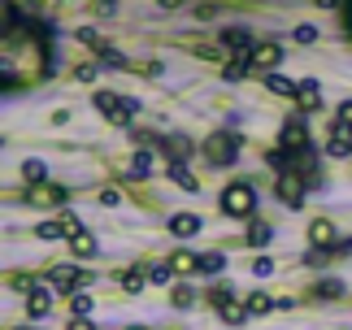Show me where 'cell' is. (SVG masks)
<instances>
[{
	"mask_svg": "<svg viewBox=\"0 0 352 330\" xmlns=\"http://www.w3.org/2000/svg\"><path fill=\"white\" fill-rule=\"evenodd\" d=\"M348 31H352V0H348Z\"/></svg>",
	"mask_w": 352,
	"mask_h": 330,
	"instance_id": "42",
	"label": "cell"
},
{
	"mask_svg": "<svg viewBox=\"0 0 352 330\" xmlns=\"http://www.w3.org/2000/svg\"><path fill=\"white\" fill-rule=\"evenodd\" d=\"M170 278H174V265H170V261H157V265H148V283L166 287Z\"/></svg>",
	"mask_w": 352,
	"mask_h": 330,
	"instance_id": "18",
	"label": "cell"
},
{
	"mask_svg": "<svg viewBox=\"0 0 352 330\" xmlns=\"http://www.w3.org/2000/svg\"><path fill=\"white\" fill-rule=\"evenodd\" d=\"M153 174V153H135L131 157V178H148Z\"/></svg>",
	"mask_w": 352,
	"mask_h": 330,
	"instance_id": "20",
	"label": "cell"
},
{
	"mask_svg": "<svg viewBox=\"0 0 352 330\" xmlns=\"http://www.w3.org/2000/svg\"><path fill=\"white\" fill-rule=\"evenodd\" d=\"M35 235H39V239H61V235H65V230H61V217H57V222H39Z\"/></svg>",
	"mask_w": 352,
	"mask_h": 330,
	"instance_id": "31",
	"label": "cell"
},
{
	"mask_svg": "<svg viewBox=\"0 0 352 330\" xmlns=\"http://www.w3.org/2000/svg\"><path fill=\"white\" fill-rule=\"evenodd\" d=\"M61 230H65V235H78V230H83V217H74V213H61Z\"/></svg>",
	"mask_w": 352,
	"mask_h": 330,
	"instance_id": "33",
	"label": "cell"
},
{
	"mask_svg": "<svg viewBox=\"0 0 352 330\" xmlns=\"http://www.w3.org/2000/svg\"><path fill=\"white\" fill-rule=\"evenodd\" d=\"M157 5H161V9H174V5H183V0H157Z\"/></svg>",
	"mask_w": 352,
	"mask_h": 330,
	"instance_id": "41",
	"label": "cell"
},
{
	"mask_svg": "<svg viewBox=\"0 0 352 330\" xmlns=\"http://www.w3.org/2000/svg\"><path fill=\"white\" fill-rule=\"evenodd\" d=\"M170 178H174V183H179V191H200V187H196V178H192V174H187V170H183V165H179V161H174V165H170Z\"/></svg>",
	"mask_w": 352,
	"mask_h": 330,
	"instance_id": "21",
	"label": "cell"
},
{
	"mask_svg": "<svg viewBox=\"0 0 352 330\" xmlns=\"http://www.w3.org/2000/svg\"><path fill=\"white\" fill-rule=\"evenodd\" d=\"M144 278H148L144 270H126V274H122V287H126V292L135 296V292H140V287H144Z\"/></svg>",
	"mask_w": 352,
	"mask_h": 330,
	"instance_id": "27",
	"label": "cell"
},
{
	"mask_svg": "<svg viewBox=\"0 0 352 330\" xmlns=\"http://www.w3.org/2000/svg\"><path fill=\"white\" fill-rule=\"evenodd\" d=\"M91 104H96L113 126H126L131 113H140V100H131V96L122 100V96H113V91H96V96H91Z\"/></svg>",
	"mask_w": 352,
	"mask_h": 330,
	"instance_id": "1",
	"label": "cell"
},
{
	"mask_svg": "<svg viewBox=\"0 0 352 330\" xmlns=\"http://www.w3.org/2000/svg\"><path fill=\"white\" fill-rule=\"evenodd\" d=\"M166 148H170V157H174V161H183L187 153H192V144H187L183 135H174V140H166Z\"/></svg>",
	"mask_w": 352,
	"mask_h": 330,
	"instance_id": "28",
	"label": "cell"
},
{
	"mask_svg": "<svg viewBox=\"0 0 352 330\" xmlns=\"http://www.w3.org/2000/svg\"><path fill=\"white\" fill-rule=\"evenodd\" d=\"M205 157L213 161V165H231L235 157H239V140L231 131H218V135H209L205 140Z\"/></svg>",
	"mask_w": 352,
	"mask_h": 330,
	"instance_id": "4",
	"label": "cell"
},
{
	"mask_svg": "<svg viewBox=\"0 0 352 330\" xmlns=\"http://www.w3.org/2000/svg\"><path fill=\"white\" fill-rule=\"evenodd\" d=\"M248 309H252V318H261V313L274 309V300H270L265 292H252V296H248Z\"/></svg>",
	"mask_w": 352,
	"mask_h": 330,
	"instance_id": "23",
	"label": "cell"
},
{
	"mask_svg": "<svg viewBox=\"0 0 352 330\" xmlns=\"http://www.w3.org/2000/svg\"><path fill=\"white\" fill-rule=\"evenodd\" d=\"M252 274H256V278H270V274H274V261H270V256H256L252 261Z\"/></svg>",
	"mask_w": 352,
	"mask_h": 330,
	"instance_id": "34",
	"label": "cell"
},
{
	"mask_svg": "<svg viewBox=\"0 0 352 330\" xmlns=\"http://www.w3.org/2000/svg\"><path fill=\"white\" fill-rule=\"evenodd\" d=\"M70 248H74V256H96V239H91L87 230H78V235L70 239Z\"/></svg>",
	"mask_w": 352,
	"mask_h": 330,
	"instance_id": "19",
	"label": "cell"
},
{
	"mask_svg": "<svg viewBox=\"0 0 352 330\" xmlns=\"http://www.w3.org/2000/svg\"><path fill=\"white\" fill-rule=\"evenodd\" d=\"M52 309V287H31V292H26V313H31V318H44V313Z\"/></svg>",
	"mask_w": 352,
	"mask_h": 330,
	"instance_id": "12",
	"label": "cell"
},
{
	"mask_svg": "<svg viewBox=\"0 0 352 330\" xmlns=\"http://www.w3.org/2000/svg\"><path fill=\"white\" fill-rule=\"evenodd\" d=\"M78 44H87V48H96V52H100V48H104V39L91 31V26H78Z\"/></svg>",
	"mask_w": 352,
	"mask_h": 330,
	"instance_id": "30",
	"label": "cell"
},
{
	"mask_svg": "<svg viewBox=\"0 0 352 330\" xmlns=\"http://www.w3.org/2000/svg\"><path fill=\"white\" fill-rule=\"evenodd\" d=\"M218 318H222L226 326H243V322L252 318V309H248V300H235V296H231V300L218 309Z\"/></svg>",
	"mask_w": 352,
	"mask_h": 330,
	"instance_id": "13",
	"label": "cell"
},
{
	"mask_svg": "<svg viewBox=\"0 0 352 330\" xmlns=\"http://www.w3.org/2000/svg\"><path fill=\"white\" fill-rule=\"evenodd\" d=\"M278 148H283V153H305V148H309V126H305V118H287V122H283Z\"/></svg>",
	"mask_w": 352,
	"mask_h": 330,
	"instance_id": "6",
	"label": "cell"
},
{
	"mask_svg": "<svg viewBox=\"0 0 352 330\" xmlns=\"http://www.w3.org/2000/svg\"><path fill=\"white\" fill-rule=\"evenodd\" d=\"M222 213L226 217H252V209H256V191H252V183H231L222 191Z\"/></svg>",
	"mask_w": 352,
	"mask_h": 330,
	"instance_id": "2",
	"label": "cell"
},
{
	"mask_svg": "<svg viewBox=\"0 0 352 330\" xmlns=\"http://www.w3.org/2000/svg\"><path fill=\"white\" fill-rule=\"evenodd\" d=\"M318 5H335V0H318Z\"/></svg>",
	"mask_w": 352,
	"mask_h": 330,
	"instance_id": "44",
	"label": "cell"
},
{
	"mask_svg": "<svg viewBox=\"0 0 352 330\" xmlns=\"http://www.w3.org/2000/svg\"><path fill=\"white\" fill-rule=\"evenodd\" d=\"M196 230H200V217H196V213H174V217H170V235L192 239Z\"/></svg>",
	"mask_w": 352,
	"mask_h": 330,
	"instance_id": "15",
	"label": "cell"
},
{
	"mask_svg": "<svg viewBox=\"0 0 352 330\" xmlns=\"http://www.w3.org/2000/svg\"><path fill=\"white\" fill-rule=\"evenodd\" d=\"M65 196H70V191L57 187V183H31L22 191V204L26 209H57V204H65Z\"/></svg>",
	"mask_w": 352,
	"mask_h": 330,
	"instance_id": "3",
	"label": "cell"
},
{
	"mask_svg": "<svg viewBox=\"0 0 352 330\" xmlns=\"http://www.w3.org/2000/svg\"><path fill=\"white\" fill-rule=\"evenodd\" d=\"M48 287L52 292H78V287H87V274L70 270V265H57V270H48Z\"/></svg>",
	"mask_w": 352,
	"mask_h": 330,
	"instance_id": "8",
	"label": "cell"
},
{
	"mask_svg": "<svg viewBox=\"0 0 352 330\" xmlns=\"http://www.w3.org/2000/svg\"><path fill=\"white\" fill-rule=\"evenodd\" d=\"M335 239H340V230H335V222H331V217H314V222H309V243H314V248H322V252H331V248H335Z\"/></svg>",
	"mask_w": 352,
	"mask_h": 330,
	"instance_id": "9",
	"label": "cell"
},
{
	"mask_svg": "<svg viewBox=\"0 0 352 330\" xmlns=\"http://www.w3.org/2000/svg\"><path fill=\"white\" fill-rule=\"evenodd\" d=\"M96 5H100V13H113V0H96Z\"/></svg>",
	"mask_w": 352,
	"mask_h": 330,
	"instance_id": "40",
	"label": "cell"
},
{
	"mask_svg": "<svg viewBox=\"0 0 352 330\" xmlns=\"http://www.w3.org/2000/svg\"><path fill=\"white\" fill-rule=\"evenodd\" d=\"M126 330H148V326H126Z\"/></svg>",
	"mask_w": 352,
	"mask_h": 330,
	"instance_id": "43",
	"label": "cell"
},
{
	"mask_svg": "<svg viewBox=\"0 0 352 330\" xmlns=\"http://www.w3.org/2000/svg\"><path fill=\"white\" fill-rule=\"evenodd\" d=\"M170 300H174V309H192L196 305V292H192V287H174Z\"/></svg>",
	"mask_w": 352,
	"mask_h": 330,
	"instance_id": "26",
	"label": "cell"
},
{
	"mask_svg": "<svg viewBox=\"0 0 352 330\" xmlns=\"http://www.w3.org/2000/svg\"><path fill=\"white\" fill-rule=\"evenodd\" d=\"M318 296H322V300H340V296H344V283H340V278H335V283H331V278L318 283Z\"/></svg>",
	"mask_w": 352,
	"mask_h": 330,
	"instance_id": "29",
	"label": "cell"
},
{
	"mask_svg": "<svg viewBox=\"0 0 352 330\" xmlns=\"http://www.w3.org/2000/svg\"><path fill=\"white\" fill-rule=\"evenodd\" d=\"M70 309H74V318H91V296L87 292H74L70 296Z\"/></svg>",
	"mask_w": 352,
	"mask_h": 330,
	"instance_id": "24",
	"label": "cell"
},
{
	"mask_svg": "<svg viewBox=\"0 0 352 330\" xmlns=\"http://www.w3.org/2000/svg\"><path fill=\"white\" fill-rule=\"evenodd\" d=\"M22 178H26V183H44V178H48L44 161H22Z\"/></svg>",
	"mask_w": 352,
	"mask_h": 330,
	"instance_id": "22",
	"label": "cell"
},
{
	"mask_svg": "<svg viewBox=\"0 0 352 330\" xmlns=\"http://www.w3.org/2000/svg\"><path fill=\"white\" fill-rule=\"evenodd\" d=\"M231 296H235L231 287H213V292H209V300H213V305H218V309H222V305H226V300H231Z\"/></svg>",
	"mask_w": 352,
	"mask_h": 330,
	"instance_id": "36",
	"label": "cell"
},
{
	"mask_svg": "<svg viewBox=\"0 0 352 330\" xmlns=\"http://www.w3.org/2000/svg\"><path fill=\"white\" fill-rule=\"evenodd\" d=\"M170 265H174V274H183V278H187V274L200 270V256H196V252H183V248H179V252H170Z\"/></svg>",
	"mask_w": 352,
	"mask_h": 330,
	"instance_id": "17",
	"label": "cell"
},
{
	"mask_svg": "<svg viewBox=\"0 0 352 330\" xmlns=\"http://www.w3.org/2000/svg\"><path fill=\"white\" fill-rule=\"evenodd\" d=\"M265 87L270 91H274V96H292V100H296V91H300V82H296V78H287V74H265Z\"/></svg>",
	"mask_w": 352,
	"mask_h": 330,
	"instance_id": "16",
	"label": "cell"
},
{
	"mask_svg": "<svg viewBox=\"0 0 352 330\" xmlns=\"http://www.w3.org/2000/svg\"><path fill=\"white\" fill-rule=\"evenodd\" d=\"M274 191H278V200L287 204V209H300V204H305V178H300V170H283Z\"/></svg>",
	"mask_w": 352,
	"mask_h": 330,
	"instance_id": "5",
	"label": "cell"
},
{
	"mask_svg": "<svg viewBox=\"0 0 352 330\" xmlns=\"http://www.w3.org/2000/svg\"><path fill=\"white\" fill-rule=\"evenodd\" d=\"M70 330H96V326H91L87 318H74V322H70Z\"/></svg>",
	"mask_w": 352,
	"mask_h": 330,
	"instance_id": "39",
	"label": "cell"
},
{
	"mask_svg": "<svg viewBox=\"0 0 352 330\" xmlns=\"http://www.w3.org/2000/svg\"><path fill=\"white\" fill-rule=\"evenodd\" d=\"M296 104H300V113H318V109H322V87L305 78L300 91H296Z\"/></svg>",
	"mask_w": 352,
	"mask_h": 330,
	"instance_id": "14",
	"label": "cell"
},
{
	"mask_svg": "<svg viewBox=\"0 0 352 330\" xmlns=\"http://www.w3.org/2000/svg\"><path fill=\"white\" fill-rule=\"evenodd\" d=\"M270 235H274V230H270L265 222H252V226H248V243H252V248H261V243H270Z\"/></svg>",
	"mask_w": 352,
	"mask_h": 330,
	"instance_id": "25",
	"label": "cell"
},
{
	"mask_svg": "<svg viewBox=\"0 0 352 330\" xmlns=\"http://www.w3.org/2000/svg\"><path fill=\"white\" fill-rule=\"evenodd\" d=\"M335 122H348V126H352V100H344L340 109H335Z\"/></svg>",
	"mask_w": 352,
	"mask_h": 330,
	"instance_id": "37",
	"label": "cell"
},
{
	"mask_svg": "<svg viewBox=\"0 0 352 330\" xmlns=\"http://www.w3.org/2000/svg\"><path fill=\"white\" fill-rule=\"evenodd\" d=\"M318 39V26H296V44H314Z\"/></svg>",
	"mask_w": 352,
	"mask_h": 330,
	"instance_id": "35",
	"label": "cell"
},
{
	"mask_svg": "<svg viewBox=\"0 0 352 330\" xmlns=\"http://www.w3.org/2000/svg\"><path fill=\"white\" fill-rule=\"evenodd\" d=\"M248 65H252L256 74H274L278 65H283V48H278V44H252Z\"/></svg>",
	"mask_w": 352,
	"mask_h": 330,
	"instance_id": "7",
	"label": "cell"
},
{
	"mask_svg": "<svg viewBox=\"0 0 352 330\" xmlns=\"http://www.w3.org/2000/svg\"><path fill=\"white\" fill-rule=\"evenodd\" d=\"M222 265H226L222 252H205V256H200V270H205V274H218Z\"/></svg>",
	"mask_w": 352,
	"mask_h": 330,
	"instance_id": "32",
	"label": "cell"
},
{
	"mask_svg": "<svg viewBox=\"0 0 352 330\" xmlns=\"http://www.w3.org/2000/svg\"><path fill=\"white\" fill-rule=\"evenodd\" d=\"M327 153L331 157H352V126H348V122H335V126H331V140H327Z\"/></svg>",
	"mask_w": 352,
	"mask_h": 330,
	"instance_id": "10",
	"label": "cell"
},
{
	"mask_svg": "<svg viewBox=\"0 0 352 330\" xmlns=\"http://www.w3.org/2000/svg\"><path fill=\"white\" fill-rule=\"evenodd\" d=\"M222 48L231 52V57H248V52H252V35L243 31V26H226V31H222Z\"/></svg>",
	"mask_w": 352,
	"mask_h": 330,
	"instance_id": "11",
	"label": "cell"
},
{
	"mask_svg": "<svg viewBox=\"0 0 352 330\" xmlns=\"http://www.w3.org/2000/svg\"><path fill=\"white\" fill-rule=\"evenodd\" d=\"M118 200H122V196H118V191H113V187H104V191H100V204H109V209H113V204H118Z\"/></svg>",
	"mask_w": 352,
	"mask_h": 330,
	"instance_id": "38",
	"label": "cell"
}]
</instances>
